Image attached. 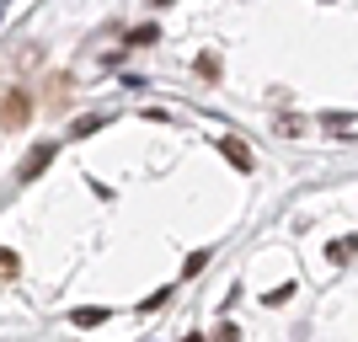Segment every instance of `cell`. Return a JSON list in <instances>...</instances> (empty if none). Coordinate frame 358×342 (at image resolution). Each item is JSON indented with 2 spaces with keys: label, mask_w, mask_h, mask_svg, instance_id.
<instances>
[{
  "label": "cell",
  "mask_w": 358,
  "mask_h": 342,
  "mask_svg": "<svg viewBox=\"0 0 358 342\" xmlns=\"http://www.w3.org/2000/svg\"><path fill=\"white\" fill-rule=\"evenodd\" d=\"M321 123H327L331 134H343V139H353V134H358V118H353V113H327Z\"/></svg>",
  "instance_id": "obj_4"
},
{
  "label": "cell",
  "mask_w": 358,
  "mask_h": 342,
  "mask_svg": "<svg viewBox=\"0 0 358 342\" xmlns=\"http://www.w3.org/2000/svg\"><path fill=\"white\" fill-rule=\"evenodd\" d=\"M353 252H358V236H343V241H331V246H327L331 262H353Z\"/></svg>",
  "instance_id": "obj_5"
},
{
  "label": "cell",
  "mask_w": 358,
  "mask_h": 342,
  "mask_svg": "<svg viewBox=\"0 0 358 342\" xmlns=\"http://www.w3.org/2000/svg\"><path fill=\"white\" fill-rule=\"evenodd\" d=\"M0 273H16V252H6V246H0Z\"/></svg>",
  "instance_id": "obj_10"
},
{
  "label": "cell",
  "mask_w": 358,
  "mask_h": 342,
  "mask_svg": "<svg viewBox=\"0 0 358 342\" xmlns=\"http://www.w3.org/2000/svg\"><path fill=\"white\" fill-rule=\"evenodd\" d=\"M27 113H32V97H27V91H11V97L0 102V129H22Z\"/></svg>",
  "instance_id": "obj_1"
},
{
  "label": "cell",
  "mask_w": 358,
  "mask_h": 342,
  "mask_svg": "<svg viewBox=\"0 0 358 342\" xmlns=\"http://www.w3.org/2000/svg\"><path fill=\"white\" fill-rule=\"evenodd\" d=\"M150 43H155V27H134L129 32V48H150Z\"/></svg>",
  "instance_id": "obj_8"
},
{
  "label": "cell",
  "mask_w": 358,
  "mask_h": 342,
  "mask_svg": "<svg viewBox=\"0 0 358 342\" xmlns=\"http://www.w3.org/2000/svg\"><path fill=\"white\" fill-rule=\"evenodd\" d=\"M182 342H203V337H198V332H193V337H182Z\"/></svg>",
  "instance_id": "obj_11"
},
{
  "label": "cell",
  "mask_w": 358,
  "mask_h": 342,
  "mask_svg": "<svg viewBox=\"0 0 358 342\" xmlns=\"http://www.w3.org/2000/svg\"><path fill=\"white\" fill-rule=\"evenodd\" d=\"M214 342H241V332H236V327H230V321H224V327H220V332H214Z\"/></svg>",
  "instance_id": "obj_9"
},
{
  "label": "cell",
  "mask_w": 358,
  "mask_h": 342,
  "mask_svg": "<svg viewBox=\"0 0 358 342\" xmlns=\"http://www.w3.org/2000/svg\"><path fill=\"white\" fill-rule=\"evenodd\" d=\"M220 155L236 166V171H252V150L241 145V139H220Z\"/></svg>",
  "instance_id": "obj_2"
},
{
  "label": "cell",
  "mask_w": 358,
  "mask_h": 342,
  "mask_svg": "<svg viewBox=\"0 0 358 342\" xmlns=\"http://www.w3.org/2000/svg\"><path fill=\"white\" fill-rule=\"evenodd\" d=\"M155 6H166V0H155Z\"/></svg>",
  "instance_id": "obj_12"
},
{
  "label": "cell",
  "mask_w": 358,
  "mask_h": 342,
  "mask_svg": "<svg viewBox=\"0 0 358 342\" xmlns=\"http://www.w3.org/2000/svg\"><path fill=\"white\" fill-rule=\"evenodd\" d=\"M198 75H203V80H209V86H214V80H220V75H224L220 54H198Z\"/></svg>",
  "instance_id": "obj_6"
},
{
  "label": "cell",
  "mask_w": 358,
  "mask_h": 342,
  "mask_svg": "<svg viewBox=\"0 0 358 342\" xmlns=\"http://www.w3.org/2000/svg\"><path fill=\"white\" fill-rule=\"evenodd\" d=\"M48 161H54V145H38V150L27 155V161H22V171H16V177H22V182H32V177H38V171H43Z\"/></svg>",
  "instance_id": "obj_3"
},
{
  "label": "cell",
  "mask_w": 358,
  "mask_h": 342,
  "mask_svg": "<svg viewBox=\"0 0 358 342\" xmlns=\"http://www.w3.org/2000/svg\"><path fill=\"white\" fill-rule=\"evenodd\" d=\"M70 321H75V327H102V321H107V311H102V305H86V311H75Z\"/></svg>",
  "instance_id": "obj_7"
}]
</instances>
